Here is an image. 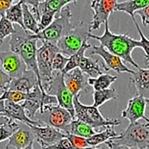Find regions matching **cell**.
I'll return each instance as SVG.
<instances>
[{
  "label": "cell",
  "mask_w": 149,
  "mask_h": 149,
  "mask_svg": "<svg viewBox=\"0 0 149 149\" xmlns=\"http://www.w3.org/2000/svg\"><path fill=\"white\" fill-rule=\"evenodd\" d=\"M104 33L101 36H97L92 33L89 34V38L97 40L100 45L111 54L119 57L122 61L128 63L138 69L139 64L134 61L132 53L137 47L141 48L139 40L132 38L128 34H115L109 28L108 21L104 24Z\"/></svg>",
  "instance_id": "6da1fadb"
},
{
  "label": "cell",
  "mask_w": 149,
  "mask_h": 149,
  "mask_svg": "<svg viewBox=\"0 0 149 149\" xmlns=\"http://www.w3.org/2000/svg\"><path fill=\"white\" fill-rule=\"evenodd\" d=\"M30 34L24 31V33L16 32L10 36L9 41L10 50L20 57L25 63L27 70H31L36 74L38 78V86L43 93V89L40 79L38 66H37L36 52L38 40L30 38Z\"/></svg>",
  "instance_id": "7a4b0ae2"
},
{
  "label": "cell",
  "mask_w": 149,
  "mask_h": 149,
  "mask_svg": "<svg viewBox=\"0 0 149 149\" xmlns=\"http://www.w3.org/2000/svg\"><path fill=\"white\" fill-rule=\"evenodd\" d=\"M110 141L130 148L146 149L149 145V120L130 123L125 130Z\"/></svg>",
  "instance_id": "3957f363"
},
{
  "label": "cell",
  "mask_w": 149,
  "mask_h": 149,
  "mask_svg": "<svg viewBox=\"0 0 149 149\" xmlns=\"http://www.w3.org/2000/svg\"><path fill=\"white\" fill-rule=\"evenodd\" d=\"M71 10L67 5L58 13V16L54 17L53 21L48 27L36 34H30V38L42 42L45 41L56 44L58 40L65 35L73 27V24L71 22Z\"/></svg>",
  "instance_id": "277c9868"
},
{
  "label": "cell",
  "mask_w": 149,
  "mask_h": 149,
  "mask_svg": "<svg viewBox=\"0 0 149 149\" xmlns=\"http://www.w3.org/2000/svg\"><path fill=\"white\" fill-rule=\"evenodd\" d=\"M42 42L41 46L37 49V66L42 86L45 92L47 93L50 90L53 79V58L60 52L56 44L45 41Z\"/></svg>",
  "instance_id": "5b68a950"
},
{
  "label": "cell",
  "mask_w": 149,
  "mask_h": 149,
  "mask_svg": "<svg viewBox=\"0 0 149 149\" xmlns=\"http://www.w3.org/2000/svg\"><path fill=\"white\" fill-rule=\"evenodd\" d=\"M81 94L73 97L74 119H78L94 128H106L108 126H119L121 120L117 119H107L102 116L99 108L93 106L85 105L80 101Z\"/></svg>",
  "instance_id": "8992f818"
},
{
  "label": "cell",
  "mask_w": 149,
  "mask_h": 149,
  "mask_svg": "<svg viewBox=\"0 0 149 149\" xmlns=\"http://www.w3.org/2000/svg\"><path fill=\"white\" fill-rule=\"evenodd\" d=\"M89 25L82 21L73 25L70 31L56 43L59 52L70 58L78 51L89 38Z\"/></svg>",
  "instance_id": "52a82bcc"
},
{
  "label": "cell",
  "mask_w": 149,
  "mask_h": 149,
  "mask_svg": "<svg viewBox=\"0 0 149 149\" xmlns=\"http://www.w3.org/2000/svg\"><path fill=\"white\" fill-rule=\"evenodd\" d=\"M38 113L39 117L36 120L43 125L50 126L58 129L66 136L70 134V125L73 119L65 109L58 104L46 105L43 107Z\"/></svg>",
  "instance_id": "ba28073f"
},
{
  "label": "cell",
  "mask_w": 149,
  "mask_h": 149,
  "mask_svg": "<svg viewBox=\"0 0 149 149\" xmlns=\"http://www.w3.org/2000/svg\"><path fill=\"white\" fill-rule=\"evenodd\" d=\"M21 104L29 118L34 120L37 113L42 110L44 106L57 104V100L54 95L43 93L37 86L31 92L27 93L26 99Z\"/></svg>",
  "instance_id": "9c48e42d"
},
{
  "label": "cell",
  "mask_w": 149,
  "mask_h": 149,
  "mask_svg": "<svg viewBox=\"0 0 149 149\" xmlns=\"http://www.w3.org/2000/svg\"><path fill=\"white\" fill-rule=\"evenodd\" d=\"M54 95L57 100V104L68 111L74 119L73 96L68 90L64 82V74L62 72H53V79L50 90L47 93Z\"/></svg>",
  "instance_id": "30bf717a"
},
{
  "label": "cell",
  "mask_w": 149,
  "mask_h": 149,
  "mask_svg": "<svg viewBox=\"0 0 149 149\" xmlns=\"http://www.w3.org/2000/svg\"><path fill=\"white\" fill-rule=\"evenodd\" d=\"M117 1L94 0L91 3V8L93 11V19L89 25V32L99 30L102 24L108 21L109 17L114 12Z\"/></svg>",
  "instance_id": "8fae6325"
},
{
  "label": "cell",
  "mask_w": 149,
  "mask_h": 149,
  "mask_svg": "<svg viewBox=\"0 0 149 149\" xmlns=\"http://www.w3.org/2000/svg\"><path fill=\"white\" fill-rule=\"evenodd\" d=\"M90 55H98L103 60L102 67L106 71L112 70L118 73H128L132 74L134 71L129 69L119 57L111 54L103 47L101 45H93L90 48Z\"/></svg>",
  "instance_id": "7c38bea8"
},
{
  "label": "cell",
  "mask_w": 149,
  "mask_h": 149,
  "mask_svg": "<svg viewBox=\"0 0 149 149\" xmlns=\"http://www.w3.org/2000/svg\"><path fill=\"white\" fill-rule=\"evenodd\" d=\"M0 68L10 79L18 77L27 70L22 59L13 51H0Z\"/></svg>",
  "instance_id": "4fadbf2b"
},
{
  "label": "cell",
  "mask_w": 149,
  "mask_h": 149,
  "mask_svg": "<svg viewBox=\"0 0 149 149\" xmlns=\"http://www.w3.org/2000/svg\"><path fill=\"white\" fill-rule=\"evenodd\" d=\"M28 127L31 129L34 136V139L40 145L42 149L52 145L66 137V134L50 126L31 125Z\"/></svg>",
  "instance_id": "5bb4252c"
},
{
  "label": "cell",
  "mask_w": 149,
  "mask_h": 149,
  "mask_svg": "<svg viewBox=\"0 0 149 149\" xmlns=\"http://www.w3.org/2000/svg\"><path fill=\"white\" fill-rule=\"evenodd\" d=\"M148 99L139 95H136L129 100L127 107L122 111V117L128 120L130 123L139 120H148L145 116L146 108L148 104Z\"/></svg>",
  "instance_id": "9a60e30c"
},
{
  "label": "cell",
  "mask_w": 149,
  "mask_h": 149,
  "mask_svg": "<svg viewBox=\"0 0 149 149\" xmlns=\"http://www.w3.org/2000/svg\"><path fill=\"white\" fill-rule=\"evenodd\" d=\"M63 74L65 86L73 97L81 94V92L87 93L90 91L91 87L88 85L87 76L79 68Z\"/></svg>",
  "instance_id": "2e32d148"
},
{
  "label": "cell",
  "mask_w": 149,
  "mask_h": 149,
  "mask_svg": "<svg viewBox=\"0 0 149 149\" xmlns=\"http://www.w3.org/2000/svg\"><path fill=\"white\" fill-rule=\"evenodd\" d=\"M38 86V78L33 71L26 70L20 76L11 79L7 90L27 93Z\"/></svg>",
  "instance_id": "e0dca14e"
},
{
  "label": "cell",
  "mask_w": 149,
  "mask_h": 149,
  "mask_svg": "<svg viewBox=\"0 0 149 149\" xmlns=\"http://www.w3.org/2000/svg\"><path fill=\"white\" fill-rule=\"evenodd\" d=\"M4 113L15 121H19L27 127L31 125H43L37 120H32L27 117L24 108L22 104L8 101H4Z\"/></svg>",
  "instance_id": "ac0fdd59"
},
{
  "label": "cell",
  "mask_w": 149,
  "mask_h": 149,
  "mask_svg": "<svg viewBox=\"0 0 149 149\" xmlns=\"http://www.w3.org/2000/svg\"><path fill=\"white\" fill-rule=\"evenodd\" d=\"M34 136L27 125L20 126L8 139L5 149H22L34 143Z\"/></svg>",
  "instance_id": "d6986e66"
},
{
  "label": "cell",
  "mask_w": 149,
  "mask_h": 149,
  "mask_svg": "<svg viewBox=\"0 0 149 149\" xmlns=\"http://www.w3.org/2000/svg\"><path fill=\"white\" fill-rule=\"evenodd\" d=\"M131 74L132 77L130 78V81L135 86L137 95L148 99L149 69L140 67L137 71H134V73Z\"/></svg>",
  "instance_id": "ffe728a7"
},
{
  "label": "cell",
  "mask_w": 149,
  "mask_h": 149,
  "mask_svg": "<svg viewBox=\"0 0 149 149\" xmlns=\"http://www.w3.org/2000/svg\"><path fill=\"white\" fill-rule=\"evenodd\" d=\"M78 68L82 72L90 78H96L103 73L99 64V59L93 60L90 57L82 56L79 63Z\"/></svg>",
  "instance_id": "44dd1931"
},
{
  "label": "cell",
  "mask_w": 149,
  "mask_h": 149,
  "mask_svg": "<svg viewBox=\"0 0 149 149\" xmlns=\"http://www.w3.org/2000/svg\"><path fill=\"white\" fill-rule=\"evenodd\" d=\"M149 5L148 0H130L123 2H117L114 12L119 11L128 14L131 17L132 21L135 20L134 14L138 10L141 9Z\"/></svg>",
  "instance_id": "7402d4cb"
},
{
  "label": "cell",
  "mask_w": 149,
  "mask_h": 149,
  "mask_svg": "<svg viewBox=\"0 0 149 149\" xmlns=\"http://www.w3.org/2000/svg\"><path fill=\"white\" fill-rule=\"evenodd\" d=\"M20 125L5 114H0V143L3 142L20 127Z\"/></svg>",
  "instance_id": "603a6c76"
},
{
  "label": "cell",
  "mask_w": 149,
  "mask_h": 149,
  "mask_svg": "<svg viewBox=\"0 0 149 149\" xmlns=\"http://www.w3.org/2000/svg\"><path fill=\"white\" fill-rule=\"evenodd\" d=\"M113 126H108L106 127L104 130L100 132H96L93 136L90 137V138L87 139V141L88 145L90 147H95L102 144V143H105L108 141H110L113 139L114 137L117 136L116 130H114Z\"/></svg>",
  "instance_id": "cb8c5ba5"
},
{
  "label": "cell",
  "mask_w": 149,
  "mask_h": 149,
  "mask_svg": "<svg viewBox=\"0 0 149 149\" xmlns=\"http://www.w3.org/2000/svg\"><path fill=\"white\" fill-rule=\"evenodd\" d=\"M117 79V76L102 73L96 78H88V83L93 91H100L108 89Z\"/></svg>",
  "instance_id": "d4e9b609"
},
{
  "label": "cell",
  "mask_w": 149,
  "mask_h": 149,
  "mask_svg": "<svg viewBox=\"0 0 149 149\" xmlns=\"http://www.w3.org/2000/svg\"><path fill=\"white\" fill-rule=\"evenodd\" d=\"M93 103L92 106L99 108L111 100L116 101L118 98V93L114 88H109L103 90L93 91Z\"/></svg>",
  "instance_id": "484cf974"
},
{
  "label": "cell",
  "mask_w": 149,
  "mask_h": 149,
  "mask_svg": "<svg viewBox=\"0 0 149 149\" xmlns=\"http://www.w3.org/2000/svg\"><path fill=\"white\" fill-rule=\"evenodd\" d=\"M22 11H23V22L25 31L28 33L30 31L32 34H36L40 32L38 22L31 13L28 5L22 1Z\"/></svg>",
  "instance_id": "4316f807"
},
{
  "label": "cell",
  "mask_w": 149,
  "mask_h": 149,
  "mask_svg": "<svg viewBox=\"0 0 149 149\" xmlns=\"http://www.w3.org/2000/svg\"><path fill=\"white\" fill-rule=\"evenodd\" d=\"M96 133L95 130L90 126L78 119H73L70 125V134L88 139Z\"/></svg>",
  "instance_id": "83f0119b"
},
{
  "label": "cell",
  "mask_w": 149,
  "mask_h": 149,
  "mask_svg": "<svg viewBox=\"0 0 149 149\" xmlns=\"http://www.w3.org/2000/svg\"><path fill=\"white\" fill-rule=\"evenodd\" d=\"M22 1H19L16 3H13L5 12L4 16L8 21L12 24L19 25L23 30L25 31L24 22H23ZM26 32V31H25Z\"/></svg>",
  "instance_id": "f1b7e54d"
},
{
  "label": "cell",
  "mask_w": 149,
  "mask_h": 149,
  "mask_svg": "<svg viewBox=\"0 0 149 149\" xmlns=\"http://www.w3.org/2000/svg\"><path fill=\"white\" fill-rule=\"evenodd\" d=\"M74 3L75 1H70V0H57V1H40L39 4L40 14L42 11L47 10L50 12L59 13L63 8L67 6L68 4Z\"/></svg>",
  "instance_id": "f546056e"
},
{
  "label": "cell",
  "mask_w": 149,
  "mask_h": 149,
  "mask_svg": "<svg viewBox=\"0 0 149 149\" xmlns=\"http://www.w3.org/2000/svg\"><path fill=\"white\" fill-rule=\"evenodd\" d=\"M91 47V45L89 44L88 42H84L82 45V47L80 48V49L77 51V53H75L69 58L68 64L65 65V68L62 71V73L63 74H65L69 72V71L71 70L78 68L80 59H81L82 56L85 55L86 51L89 49Z\"/></svg>",
  "instance_id": "4dcf8cb0"
},
{
  "label": "cell",
  "mask_w": 149,
  "mask_h": 149,
  "mask_svg": "<svg viewBox=\"0 0 149 149\" xmlns=\"http://www.w3.org/2000/svg\"><path fill=\"white\" fill-rule=\"evenodd\" d=\"M16 32V30L12 23L8 21L4 15L0 16V45L7 37L13 35Z\"/></svg>",
  "instance_id": "1f68e13d"
},
{
  "label": "cell",
  "mask_w": 149,
  "mask_h": 149,
  "mask_svg": "<svg viewBox=\"0 0 149 149\" xmlns=\"http://www.w3.org/2000/svg\"><path fill=\"white\" fill-rule=\"evenodd\" d=\"M27 93L16 91L5 90L0 95V101H8L15 103L24 102L27 98Z\"/></svg>",
  "instance_id": "d6a6232c"
},
{
  "label": "cell",
  "mask_w": 149,
  "mask_h": 149,
  "mask_svg": "<svg viewBox=\"0 0 149 149\" xmlns=\"http://www.w3.org/2000/svg\"><path fill=\"white\" fill-rule=\"evenodd\" d=\"M69 61L68 57H66L61 53H58L54 56L52 68L53 72H62L68 64Z\"/></svg>",
  "instance_id": "836d02e7"
},
{
  "label": "cell",
  "mask_w": 149,
  "mask_h": 149,
  "mask_svg": "<svg viewBox=\"0 0 149 149\" xmlns=\"http://www.w3.org/2000/svg\"><path fill=\"white\" fill-rule=\"evenodd\" d=\"M134 24L135 25L136 29L138 32L139 36H140V45H141V48L143 49V51H144L145 55V59H146V63H147V65H148V40L147 38V37L145 36V34H143V31L141 30V29L140 28L139 24H137V22L136 21V19L135 20H134Z\"/></svg>",
  "instance_id": "e575fe53"
},
{
  "label": "cell",
  "mask_w": 149,
  "mask_h": 149,
  "mask_svg": "<svg viewBox=\"0 0 149 149\" xmlns=\"http://www.w3.org/2000/svg\"><path fill=\"white\" fill-rule=\"evenodd\" d=\"M56 14L50 11L45 10L40 13V19L39 22V29L40 31L46 28L53 21Z\"/></svg>",
  "instance_id": "d590c367"
},
{
  "label": "cell",
  "mask_w": 149,
  "mask_h": 149,
  "mask_svg": "<svg viewBox=\"0 0 149 149\" xmlns=\"http://www.w3.org/2000/svg\"><path fill=\"white\" fill-rule=\"evenodd\" d=\"M66 137L70 141L73 149H80L90 147L88 145L87 139L84 138V137L71 135V134H68L66 136Z\"/></svg>",
  "instance_id": "8d00e7d4"
},
{
  "label": "cell",
  "mask_w": 149,
  "mask_h": 149,
  "mask_svg": "<svg viewBox=\"0 0 149 149\" xmlns=\"http://www.w3.org/2000/svg\"><path fill=\"white\" fill-rule=\"evenodd\" d=\"M44 149H73V147L69 139L65 137L54 144L49 146Z\"/></svg>",
  "instance_id": "74e56055"
},
{
  "label": "cell",
  "mask_w": 149,
  "mask_h": 149,
  "mask_svg": "<svg viewBox=\"0 0 149 149\" xmlns=\"http://www.w3.org/2000/svg\"><path fill=\"white\" fill-rule=\"evenodd\" d=\"M29 6H31V8L30 9L31 13L36 18L37 22H40V14L39 11V4L40 1H24Z\"/></svg>",
  "instance_id": "f35d334b"
},
{
  "label": "cell",
  "mask_w": 149,
  "mask_h": 149,
  "mask_svg": "<svg viewBox=\"0 0 149 149\" xmlns=\"http://www.w3.org/2000/svg\"><path fill=\"white\" fill-rule=\"evenodd\" d=\"M11 79L5 74L0 68V95L7 90Z\"/></svg>",
  "instance_id": "ab89813d"
},
{
  "label": "cell",
  "mask_w": 149,
  "mask_h": 149,
  "mask_svg": "<svg viewBox=\"0 0 149 149\" xmlns=\"http://www.w3.org/2000/svg\"><path fill=\"white\" fill-rule=\"evenodd\" d=\"M148 13H149V5L141 8V9L136 11L135 14H134V15H136V14L139 15L141 19L143 25H144L145 27H148V25L149 24Z\"/></svg>",
  "instance_id": "60d3db41"
},
{
  "label": "cell",
  "mask_w": 149,
  "mask_h": 149,
  "mask_svg": "<svg viewBox=\"0 0 149 149\" xmlns=\"http://www.w3.org/2000/svg\"><path fill=\"white\" fill-rule=\"evenodd\" d=\"M12 0L8 1H0V16L4 15L7 10L13 4Z\"/></svg>",
  "instance_id": "b9f144b4"
},
{
  "label": "cell",
  "mask_w": 149,
  "mask_h": 149,
  "mask_svg": "<svg viewBox=\"0 0 149 149\" xmlns=\"http://www.w3.org/2000/svg\"><path fill=\"white\" fill-rule=\"evenodd\" d=\"M105 144L110 149H130V148L126 147V146L117 145L114 144V143L111 142L110 140V141H108L107 142H106Z\"/></svg>",
  "instance_id": "7bdbcfd3"
},
{
  "label": "cell",
  "mask_w": 149,
  "mask_h": 149,
  "mask_svg": "<svg viewBox=\"0 0 149 149\" xmlns=\"http://www.w3.org/2000/svg\"><path fill=\"white\" fill-rule=\"evenodd\" d=\"M4 101H0V114L4 113Z\"/></svg>",
  "instance_id": "ee69618b"
},
{
  "label": "cell",
  "mask_w": 149,
  "mask_h": 149,
  "mask_svg": "<svg viewBox=\"0 0 149 149\" xmlns=\"http://www.w3.org/2000/svg\"><path fill=\"white\" fill-rule=\"evenodd\" d=\"M33 145H34V143H31L29 145L27 146V147L24 148H22V149H34V147H33Z\"/></svg>",
  "instance_id": "f6af8a7d"
},
{
  "label": "cell",
  "mask_w": 149,
  "mask_h": 149,
  "mask_svg": "<svg viewBox=\"0 0 149 149\" xmlns=\"http://www.w3.org/2000/svg\"><path fill=\"white\" fill-rule=\"evenodd\" d=\"M80 149H99L97 147H86V148H80Z\"/></svg>",
  "instance_id": "bcb514c9"
},
{
  "label": "cell",
  "mask_w": 149,
  "mask_h": 149,
  "mask_svg": "<svg viewBox=\"0 0 149 149\" xmlns=\"http://www.w3.org/2000/svg\"><path fill=\"white\" fill-rule=\"evenodd\" d=\"M130 149H137V148H130ZM146 149H148V148H146Z\"/></svg>",
  "instance_id": "7dc6e473"
}]
</instances>
